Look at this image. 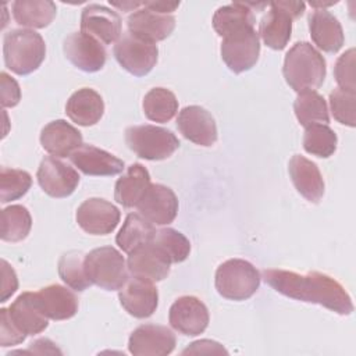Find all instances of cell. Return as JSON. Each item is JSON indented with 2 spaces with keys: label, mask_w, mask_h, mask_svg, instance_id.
Instances as JSON below:
<instances>
[{
  "label": "cell",
  "mask_w": 356,
  "mask_h": 356,
  "mask_svg": "<svg viewBox=\"0 0 356 356\" xmlns=\"http://www.w3.org/2000/svg\"><path fill=\"white\" fill-rule=\"evenodd\" d=\"M263 278L273 289L291 299L316 303L341 316H348L353 312L349 293L337 280L327 274L318 271L298 274L288 270L267 268L263 271Z\"/></svg>",
  "instance_id": "6da1fadb"
},
{
  "label": "cell",
  "mask_w": 356,
  "mask_h": 356,
  "mask_svg": "<svg viewBox=\"0 0 356 356\" xmlns=\"http://www.w3.org/2000/svg\"><path fill=\"white\" fill-rule=\"evenodd\" d=\"M282 74L286 83L298 93L318 89L327 75L321 53L307 42H296L285 54Z\"/></svg>",
  "instance_id": "7a4b0ae2"
},
{
  "label": "cell",
  "mask_w": 356,
  "mask_h": 356,
  "mask_svg": "<svg viewBox=\"0 0 356 356\" xmlns=\"http://www.w3.org/2000/svg\"><path fill=\"white\" fill-rule=\"evenodd\" d=\"M6 67L17 75L36 71L46 57V44L40 33L33 29H11L3 39Z\"/></svg>",
  "instance_id": "3957f363"
},
{
  "label": "cell",
  "mask_w": 356,
  "mask_h": 356,
  "mask_svg": "<svg viewBox=\"0 0 356 356\" xmlns=\"http://www.w3.org/2000/svg\"><path fill=\"white\" fill-rule=\"evenodd\" d=\"M259 270L243 259H229L216 271V289L229 300H246L256 293L260 285Z\"/></svg>",
  "instance_id": "277c9868"
},
{
  "label": "cell",
  "mask_w": 356,
  "mask_h": 356,
  "mask_svg": "<svg viewBox=\"0 0 356 356\" xmlns=\"http://www.w3.org/2000/svg\"><path fill=\"white\" fill-rule=\"evenodd\" d=\"M127 146L140 159L164 160L179 147V140L170 129L156 125H134L125 129Z\"/></svg>",
  "instance_id": "5b68a950"
},
{
  "label": "cell",
  "mask_w": 356,
  "mask_h": 356,
  "mask_svg": "<svg viewBox=\"0 0 356 356\" xmlns=\"http://www.w3.org/2000/svg\"><path fill=\"white\" fill-rule=\"evenodd\" d=\"M86 274L92 284L104 291H120L128 280L124 256L113 246H102L85 256Z\"/></svg>",
  "instance_id": "8992f818"
},
{
  "label": "cell",
  "mask_w": 356,
  "mask_h": 356,
  "mask_svg": "<svg viewBox=\"0 0 356 356\" xmlns=\"http://www.w3.org/2000/svg\"><path fill=\"white\" fill-rule=\"evenodd\" d=\"M113 53L118 64L135 76L147 75L159 58V49L154 43L142 40L129 32L122 33L115 42Z\"/></svg>",
  "instance_id": "52a82bcc"
},
{
  "label": "cell",
  "mask_w": 356,
  "mask_h": 356,
  "mask_svg": "<svg viewBox=\"0 0 356 356\" xmlns=\"http://www.w3.org/2000/svg\"><path fill=\"white\" fill-rule=\"evenodd\" d=\"M221 58L235 74L245 72L256 65L260 56V39L254 28H248L222 38Z\"/></svg>",
  "instance_id": "ba28073f"
},
{
  "label": "cell",
  "mask_w": 356,
  "mask_h": 356,
  "mask_svg": "<svg viewBox=\"0 0 356 356\" xmlns=\"http://www.w3.org/2000/svg\"><path fill=\"white\" fill-rule=\"evenodd\" d=\"M36 178L44 193L61 199L74 193L81 177L74 167L60 157L46 156L39 164Z\"/></svg>",
  "instance_id": "9c48e42d"
},
{
  "label": "cell",
  "mask_w": 356,
  "mask_h": 356,
  "mask_svg": "<svg viewBox=\"0 0 356 356\" xmlns=\"http://www.w3.org/2000/svg\"><path fill=\"white\" fill-rule=\"evenodd\" d=\"M63 51L72 65L85 72L100 71L107 58L104 44L82 31L72 32L64 39Z\"/></svg>",
  "instance_id": "30bf717a"
},
{
  "label": "cell",
  "mask_w": 356,
  "mask_h": 356,
  "mask_svg": "<svg viewBox=\"0 0 356 356\" xmlns=\"http://www.w3.org/2000/svg\"><path fill=\"white\" fill-rule=\"evenodd\" d=\"M75 218L85 232L90 235H107L117 228L121 213L106 199L89 197L79 204Z\"/></svg>",
  "instance_id": "8fae6325"
},
{
  "label": "cell",
  "mask_w": 356,
  "mask_h": 356,
  "mask_svg": "<svg viewBox=\"0 0 356 356\" xmlns=\"http://www.w3.org/2000/svg\"><path fill=\"white\" fill-rule=\"evenodd\" d=\"M178 206V197L171 188L163 184H150L136 209L149 222L168 225L175 220Z\"/></svg>",
  "instance_id": "7c38bea8"
},
{
  "label": "cell",
  "mask_w": 356,
  "mask_h": 356,
  "mask_svg": "<svg viewBox=\"0 0 356 356\" xmlns=\"http://www.w3.org/2000/svg\"><path fill=\"white\" fill-rule=\"evenodd\" d=\"M209 310L206 305L196 296H181L170 307V325L179 334L196 337L209 325Z\"/></svg>",
  "instance_id": "4fadbf2b"
},
{
  "label": "cell",
  "mask_w": 356,
  "mask_h": 356,
  "mask_svg": "<svg viewBox=\"0 0 356 356\" xmlns=\"http://www.w3.org/2000/svg\"><path fill=\"white\" fill-rule=\"evenodd\" d=\"M175 345V334L159 324L139 325L128 341V349L134 356H165L174 350Z\"/></svg>",
  "instance_id": "5bb4252c"
},
{
  "label": "cell",
  "mask_w": 356,
  "mask_h": 356,
  "mask_svg": "<svg viewBox=\"0 0 356 356\" xmlns=\"http://www.w3.org/2000/svg\"><path fill=\"white\" fill-rule=\"evenodd\" d=\"M118 299L128 314L136 318H147L157 309L159 292L152 281L132 275L120 289Z\"/></svg>",
  "instance_id": "9a60e30c"
},
{
  "label": "cell",
  "mask_w": 356,
  "mask_h": 356,
  "mask_svg": "<svg viewBox=\"0 0 356 356\" xmlns=\"http://www.w3.org/2000/svg\"><path fill=\"white\" fill-rule=\"evenodd\" d=\"M128 32L134 36L154 43L168 38L175 28V18L171 14H161L142 6L129 14L127 19Z\"/></svg>",
  "instance_id": "2e32d148"
},
{
  "label": "cell",
  "mask_w": 356,
  "mask_h": 356,
  "mask_svg": "<svg viewBox=\"0 0 356 356\" xmlns=\"http://www.w3.org/2000/svg\"><path fill=\"white\" fill-rule=\"evenodd\" d=\"M121 17L102 4H88L81 14V31L93 36L103 44H111L120 39Z\"/></svg>",
  "instance_id": "e0dca14e"
},
{
  "label": "cell",
  "mask_w": 356,
  "mask_h": 356,
  "mask_svg": "<svg viewBox=\"0 0 356 356\" xmlns=\"http://www.w3.org/2000/svg\"><path fill=\"white\" fill-rule=\"evenodd\" d=\"M177 127L185 139L209 147L217 140V125L214 117L200 106L184 107L177 118Z\"/></svg>",
  "instance_id": "ac0fdd59"
},
{
  "label": "cell",
  "mask_w": 356,
  "mask_h": 356,
  "mask_svg": "<svg viewBox=\"0 0 356 356\" xmlns=\"http://www.w3.org/2000/svg\"><path fill=\"white\" fill-rule=\"evenodd\" d=\"M71 163L85 175H117L124 170V161L93 145H82L70 156Z\"/></svg>",
  "instance_id": "d6986e66"
},
{
  "label": "cell",
  "mask_w": 356,
  "mask_h": 356,
  "mask_svg": "<svg viewBox=\"0 0 356 356\" xmlns=\"http://www.w3.org/2000/svg\"><path fill=\"white\" fill-rule=\"evenodd\" d=\"M127 266L131 275L157 282L167 278L171 263L152 242H149L128 254Z\"/></svg>",
  "instance_id": "ffe728a7"
},
{
  "label": "cell",
  "mask_w": 356,
  "mask_h": 356,
  "mask_svg": "<svg viewBox=\"0 0 356 356\" xmlns=\"http://www.w3.org/2000/svg\"><path fill=\"white\" fill-rule=\"evenodd\" d=\"M309 32L313 43L325 53H337L345 42L343 29L337 17L325 8H316L310 13Z\"/></svg>",
  "instance_id": "44dd1931"
},
{
  "label": "cell",
  "mask_w": 356,
  "mask_h": 356,
  "mask_svg": "<svg viewBox=\"0 0 356 356\" xmlns=\"http://www.w3.org/2000/svg\"><path fill=\"white\" fill-rule=\"evenodd\" d=\"M40 145L54 157H70L83 145L82 134L65 120H54L42 128Z\"/></svg>",
  "instance_id": "7402d4cb"
},
{
  "label": "cell",
  "mask_w": 356,
  "mask_h": 356,
  "mask_svg": "<svg viewBox=\"0 0 356 356\" xmlns=\"http://www.w3.org/2000/svg\"><path fill=\"white\" fill-rule=\"evenodd\" d=\"M289 177L296 191L310 203H318L324 195V179L316 163L295 154L288 164Z\"/></svg>",
  "instance_id": "603a6c76"
},
{
  "label": "cell",
  "mask_w": 356,
  "mask_h": 356,
  "mask_svg": "<svg viewBox=\"0 0 356 356\" xmlns=\"http://www.w3.org/2000/svg\"><path fill=\"white\" fill-rule=\"evenodd\" d=\"M270 10L259 24V35L264 44L273 50H282L288 44L292 33V17L280 1L268 3Z\"/></svg>",
  "instance_id": "cb8c5ba5"
},
{
  "label": "cell",
  "mask_w": 356,
  "mask_h": 356,
  "mask_svg": "<svg viewBox=\"0 0 356 356\" xmlns=\"http://www.w3.org/2000/svg\"><path fill=\"white\" fill-rule=\"evenodd\" d=\"M38 303L47 318L60 321L74 317L78 312V298L67 286L51 284L36 292Z\"/></svg>",
  "instance_id": "d4e9b609"
},
{
  "label": "cell",
  "mask_w": 356,
  "mask_h": 356,
  "mask_svg": "<svg viewBox=\"0 0 356 356\" xmlns=\"http://www.w3.org/2000/svg\"><path fill=\"white\" fill-rule=\"evenodd\" d=\"M65 113L72 122L81 127H90L103 117L104 102L95 89L81 88L68 97Z\"/></svg>",
  "instance_id": "484cf974"
},
{
  "label": "cell",
  "mask_w": 356,
  "mask_h": 356,
  "mask_svg": "<svg viewBox=\"0 0 356 356\" xmlns=\"http://www.w3.org/2000/svg\"><path fill=\"white\" fill-rule=\"evenodd\" d=\"M15 325L26 335H36L49 325V318L42 312L36 292H22L8 307Z\"/></svg>",
  "instance_id": "4316f807"
},
{
  "label": "cell",
  "mask_w": 356,
  "mask_h": 356,
  "mask_svg": "<svg viewBox=\"0 0 356 356\" xmlns=\"http://www.w3.org/2000/svg\"><path fill=\"white\" fill-rule=\"evenodd\" d=\"M149 185L150 174L146 167L139 163H134L117 179L114 186V199L127 209L136 207Z\"/></svg>",
  "instance_id": "83f0119b"
},
{
  "label": "cell",
  "mask_w": 356,
  "mask_h": 356,
  "mask_svg": "<svg viewBox=\"0 0 356 356\" xmlns=\"http://www.w3.org/2000/svg\"><path fill=\"white\" fill-rule=\"evenodd\" d=\"M11 10L18 25L32 29L49 26L57 14V7L50 0H17Z\"/></svg>",
  "instance_id": "f1b7e54d"
},
{
  "label": "cell",
  "mask_w": 356,
  "mask_h": 356,
  "mask_svg": "<svg viewBox=\"0 0 356 356\" xmlns=\"http://www.w3.org/2000/svg\"><path fill=\"white\" fill-rule=\"evenodd\" d=\"M254 22L253 11L245 3L239 1L217 8L213 15V28L221 38L248 28H254Z\"/></svg>",
  "instance_id": "f546056e"
},
{
  "label": "cell",
  "mask_w": 356,
  "mask_h": 356,
  "mask_svg": "<svg viewBox=\"0 0 356 356\" xmlns=\"http://www.w3.org/2000/svg\"><path fill=\"white\" fill-rule=\"evenodd\" d=\"M156 234V228L139 213H129L115 236V242L125 253H131L135 249L152 242Z\"/></svg>",
  "instance_id": "4dcf8cb0"
},
{
  "label": "cell",
  "mask_w": 356,
  "mask_h": 356,
  "mask_svg": "<svg viewBox=\"0 0 356 356\" xmlns=\"http://www.w3.org/2000/svg\"><path fill=\"white\" fill-rule=\"evenodd\" d=\"M293 111L305 128L314 124H328L330 114L325 99L316 90L300 92L293 103Z\"/></svg>",
  "instance_id": "1f68e13d"
},
{
  "label": "cell",
  "mask_w": 356,
  "mask_h": 356,
  "mask_svg": "<svg viewBox=\"0 0 356 356\" xmlns=\"http://www.w3.org/2000/svg\"><path fill=\"white\" fill-rule=\"evenodd\" d=\"M143 113L154 122H167L178 111L175 95L165 88H153L143 97Z\"/></svg>",
  "instance_id": "d6a6232c"
},
{
  "label": "cell",
  "mask_w": 356,
  "mask_h": 356,
  "mask_svg": "<svg viewBox=\"0 0 356 356\" xmlns=\"http://www.w3.org/2000/svg\"><path fill=\"white\" fill-rule=\"evenodd\" d=\"M85 256L81 250H70L61 254L58 260V275L74 291L82 292L88 289L92 282L86 274Z\"/></svg>",
  "instance_id": "836d02e7"
},
{
  "label": "cell",
  "mask_w": 356,
  "mask_h": 356,
  "mask_svg": "<svg viewBox=\"0 0 356 356\" xmlns=\"http://www.w3.org/2000/svg\"><path fill=\"white\" fill-rule=\"evenodd\" d=\"M32 228V217L26 207L11 204L1 210V239L6 242H19L25 239Z\"/></svg>",
  "instance_id": "e575fe53"
},
{
  "label": "cell",
  "mask_w": 356,
  "mask_h": 356,
  "mask_svg": "<svg viewBox=\"0 0 356 356\" xmlns=\"http://www.w3.org/2000/svg\"><path fill=\"white\" fill-rule=\"evenodd\" d=\"M152 243L168 259L170 263H181L191 253L189 239L179 231L165 227L156 231Z\"/></svg>",
  "instance_id": "d590c367"
},
{
  "label": "cell",
  "mask_w": 356,
  "mask_h": 356,
  "mask_svg": "<svg viewBox=\"0 0 356 356\" xmlns=\"http://www.w3.org/2000/svg\"><path fill=\"white\" fill-rule=\"evenodd\" d=\"M338 138L334 129L325 124H314L306 128L303 135V149L313 156L327 159L337 150Z\"/></svg>",
  "instance_id": "8d00e7d4"
},
{
  "label": "cell",
  "mask_w": 356,
  "mask_h": 356,
  "mask_svg": "<svg viewBox=\"0 0 356 356\" xmlns=\"http://www.w3.org/2000/svg\"><path fill=\"white\" fill-rule=\"evenodd\" d=\"M32 185L28 171L18 168H0V202L7 203L22 197Z\"/></svg>",
  "instance_id": "74e56055"
},
{
  "label": "cell",
  "mask_w": 356,
  "mask_h": 356,
  "mask_svg": "<svg viewBox=\"0 0 356 356\" xmlns=\"http://www.w3.org/2000/svg\"><path fill=\"white\" fill-rule=\"evenodd\" d=\"M356 92L335 88L330 93V108L332 117L348 127L356 125Z\"/></svg>",
  "instance_id": "f35d334b"
},
{
  "label": "cell",
  "mask_w": 356,
  "mask_h": 356,
  "mask_svg": "<svg viewBox=\"0 0 356 356\" xmlns=\"http://www.w3.org/2000/svg\"><path fill=\"white\" fill-rule=\"evenodd\" d=\"M334 76L339 88L356 92V78H355V49L346 50L335 63Z\"/></svg>",
  "instance_id": "ab89813d"
},
{
  "label": "cell",
  "mask_w": 356,
  "mask_h": 356,
  "mask_svg": "<svg viewBox=\"0 0 356 356\" xmlns=\"http://www.w3.org/2000/svg\"><path fill=\"white\" fill-rule=\"evenodd\" d=\"M26 338V334H24L13 321L8 309H0V345L3 348L6 346H14L18 343H22Z\"/></svg>",
  "instance_id": "60d3db41"
},
{
  "label": "cell",
  "mask_w": 356,
  "mask_h": 356,
  "mask_svg": "<svg viewBox=\"0 0 356 356\" xmlns=\"http://www.w3.org/2000/svg\"><path fill=\"white\" fill-rule=\"evenodd\" d=\"M1 104L3 107H15L21 100V89L18 82L7 72H1Z\"/></svg>",
  "instance_id": "b9f144b4"
},
{
  "label": "cell",
  "mask_w": 356,
  "mask_h": 356,
  "mask_svg": "<svg viewBox=\"0 0 356 356\" xmlns=\"http://www.w3.org/2000/svg\"><path fill=\"white\" fill-rule=\"evenodd\" d=\"M1 298L0 302H6L18 288V278L14 268L1 259Z\"/></svg>",
  "instance_id": "7bdbcfd3"
},
{
  "label": "cell",
  "mask_w": 356,
  "mask_h": 356,
  "mask_svg": "<svg viewBox=\"0 0 356 356\" xmlns=\"http://www.w3.org/2000/svg\"><path fill=\"white\" fill-rule=\"evenodd\" d=\"M186 353L199 355V353H228V352L221 343H218L216 341L200 339V341H195V342L189 343V346L182 350V355H186Z\"/></svg>",
  "instance_id": "ee69618b"
},
{
  "label": "cell",
  "mask_w": 356,
  "mask_h": 356,
  "mask_svg": "<svg viewBox=\"0 0 356 356\" xmlns=\"http://www.w3.org/2000/svg\"><path fill=\"white\" fill-rule=\"evenodd\" d=\"M26 352H33V353H39V355H43V353H61V350L56 346V343L51 342L47 338H40V339L32 342L31 348Z\"/></svg>",
  "instance_id": "f6af8a7d"
},
{
  "label": "cell",
  "mask_w": 356,
  "mask_h": 356,
  "mask_svg": "<svg viewBox=\"0 0 356 356\" xmlns=\"http://www.w3.org/2000/svg\"><path fill=\"white\" fill-rule=\"evenodd\" d=\"M145 7L161 13V14H171L179 7V1H143Z\"/></svg>",
  "instance_id": "bcb514c9"
},
{
  "label": "cell",
  "mask_w": 356,
  "mask_h": 356,
  "mask_svg": "<svg viewBox=\"0 0 356 356\" xmlns=\"http://www.w3.org/2000/svg\"><path fill=\"white\" fill-rule=\"evenodd\" d=\"M110 4L122 10V11H135L142 6V1H121V3H118V1H111L110 0Z\"/></svg>",
  "instance_id": "7dc6e473"
}]
</instances>
